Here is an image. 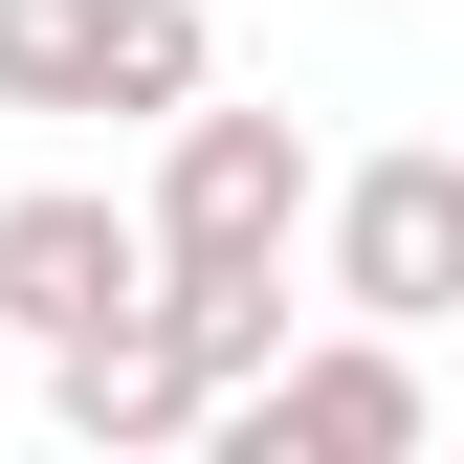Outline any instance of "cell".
<instances>
[{
    "mask_svg": "<svg viewBox=\"0 0 464 464\" xmlns=\"http://www.w3.org/2000/svg\"><path fill=\"white\" fill-rule=\"evenodd\" d=\"M155 244H133V199H0V332H89V310H133Z\"/></svg>",
    "mask_w": 464,
    "mask_h": 464,
    "instance_id": "5b68a950",
    "label": "cell"
},
{
    "mask_svg": "<svg viewBox=\"0 0 464 464\" xmlns=\"http://www.w3.org/2000/svg\"><path fill=\"white\" fill-rule=\"evenodd\" d=\"M67 67H89V0H0V111H67Z\"/></svg>",
    "mask_w": 464,
    "mask_h": 464,
    "instance_id": "ba28073f",
    "label": "cell"
},
{
    "mask_svg": "<svg viewBox=\"0 0 464 464\" xmlns=\"http://www.w3.org/2000/svg\"><path fill=\"white\" fill-rule=\"evenodd\" d=\"M199 89H221L199 0H89V67H67V111H111V133H155V111H199Z\"/></svg>",
    "mask_w": 464,
    "mask_h": 464,
    "instance_id": "8992f818",
    "label": "cell"
},
{
    "mask_svg": "<svg viewBox=\"0 0 464 464\" xmlns=\"http://www.w3.org/2000/svg\"><path fill=\"white\" fill-rule=\"evenodd\" d=\"M310 244H332V310L442 332V310H464V155L398 133V155H354V178H310Z\"/></svg>",
    "mask_w": 464,
    "mask_h": 464,
    "instance_id": "7a4b0ae2",
    "label": "cell"
},
{
    "mask_svg": "<svg viewBox=\"0 0 464 464\" xmlns=\"http://www.w3.org/2000/svg\"><path fill=\"white\" fill-rule=\"evenodd\" d=\"M155 310H178V354H199L221 398L287 354V266H155Z\"/></svg>",
    "mask_w": 464,
    "mask_h": 464,
    "instance_id": "52a82bcc",
    "label": "cell"
},
{
    "mask_svg": "<svg viewBox=\"0 0 464 464\" xmlns=\"http://www.w3.org/2000/svg\"><path fill=\"white\" fill-rule=\"evenodd\" d=\"M133 244L155 266H287L310 244V133L287 111H155V199H133Z\"/></svg>",
    "mask_w": 464,
    "mask_h": 464,
    "instance_id": "6da1fadb",
    "label": "cell"
},
{
    "mask_svg": "<svg viewBox=\"0 0 464 464\" xmlns=\"http://www.w3.org/2000/svg\"><path fill=\"white\" fill-rule=\"evenodd\" d=\"M44 398H67V442H111V464L221 420V376L178 354V310H155V287H133V310H89V332H44Z\"/></svg>",
    "mask_w": 464,
    "mask_h": 464,
    "instance_id": "277c9868",
    "label": "cell"
},
{
    "mask_svg": "<svg viewBox=\"0 0 464 464\" xmlns=\"http://www.w3.org/2000/svg\"><path fill=\"white\" fill-rule=\"evenodd\" d=\"M221 442H244V464H420L442 398H420V354L354 310V332H310V354H266L244 398H221Z\"/></svg>",
    "mask_w": 464,
    "mask_h": 464,
    "instance_id": "3957f363",
    "label": "cell"
}]
</instances>
